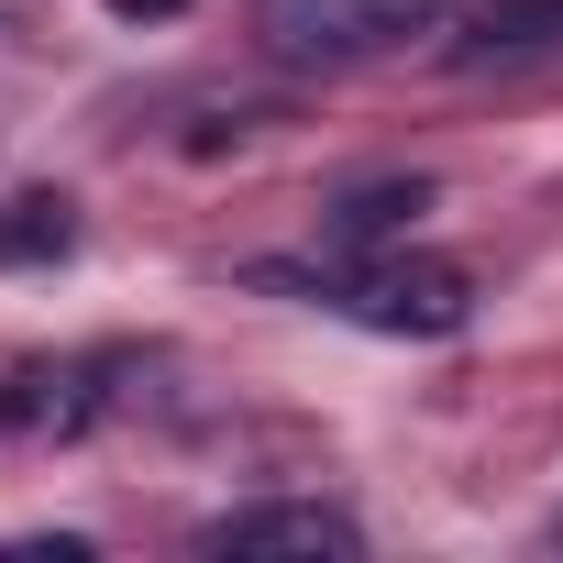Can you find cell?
Instances as JSON below:
<instances>
[{
    "label": "cell",
    "mask_w": 563,
    "mask_h": 563,
    "mask_svg": "<svg viewBox=\"0 0 563 563\" xmlns=\"http://www.w3.org/2000/svg\"><path fill=\"white\" fill-rule=\"evenodd\" d=\"M420 210H431V188H420V177H376V188H354V199L332 210V243H343V254H365V243L409 232Z\"/></svg>",
    "instance_id": "5"
},
{
    "label": "cell",
    "mask_w": 563,
    "mask_h": 563,
    "mask_svg": "<svg viewBox=\"0 0 563 563\" xmlns=\"http://www.w3.org/2000/svg\"><path fill=\"white\" fill-rule=\"evenodd\" d=\"M453 0H254V34L288 56V67H354L387 56L409 34H431Z\"/></svg>",
    "instance_id": "2"
},
{
    "label": "cell",
    "mask_w": 563,
    "mask_h": 563,
    "mask_svg": "<svg viewBox=\"0 0 563 563\" xmlns=\"http://www.w3.org/2000/svg\"><path fill=\"white\" fill-rule=\"evenodd\" d=\"M530 45H563V0H475L464 56H530Z\"/></svg>",
    "instance_id": "6"
},
{
    "label": "cell",
    "mask_w": 563,
    "mask_h": 563,
    "mask_svg": "<svg viewBox=\"0 0 563 563\" xmlns=\"http://www.w3.org/2000/svg\"><path fill=\"white\" fill-rule=\"evenodd\" d=\"M0 563H89L78 530H23V541H0Z\"/></svg>",
    "instance_id": "7"
},
{
    "label": "cell",
    "mask_w": 563,
    "mask_h": 563,
    "mask_svg": "<svg viewBox=\"0 0 563 563\" xmlns=\"http://www.w3.org/2000/svg\"><path fill=\"white\" fill-rule=\"evenodd\" d=\"M122 23H166V12H188V0H111Z\"/></svg>",
    "instance_id": "8"
},
{
    "label": "cell",
    "mask_w": 563,
    "mask_h": 563,
    "mask_svg": "<svg viewBox=\"0 0 563 563\" xmlns=\"http://www.w3.org/2000/svg\"><path fill=\"white\" fill-rule=\"evenodd\" d=\"M199 541H210V552H310V563H354V552H365V530H354L343 508H321V497H254V508H221Z\"/></svg>",
    "instance_id": "3"
},
{
    "label": "cell",
    "mask_w": 563,
    "mask_h": 563,
    "mask_svg": "<svg viewBox=\"0 0 563 563\" xmlns=\"http://www.w3.org/2000/svg\"><path fill=\"white\" fill-rule=\"evenodd\" d=\"M67 243H78V199H67V188L0 199V265H56Z\"/></svg>",
    "instance_id": "4"
},
{
    "label": "cell",
    "mask_w": 563,
    "mask_h": 563,
    "mask_svg": "<svg viewBox=\"0 0 563 563\" xmlns=\"http://www.w3.org/2000/svg\"><path fill=\"white\" fill-rule=\"evenodd\" d=\"M254 288H310L332 310H354L365 332H409V343H442L475 321V288H464V265H420V254H387V265H243Z\"/></svg>",
    "instance_id": "1"
}]
</instances>
